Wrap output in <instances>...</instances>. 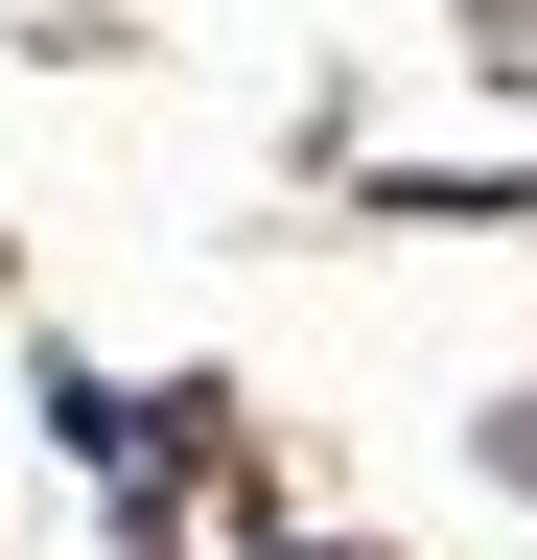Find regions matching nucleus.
I'll list each match as a JSON object with an SVG mask.
<instances>
[{"label":"nucleus","mask_w":537,"mask_h":560,"mask_svg":"<svg viewBox=\"0 0 537 560\" xmlns=\"http://www.w3.org/2000/svg\"><path fill=\"white\" fill-rule=\"evenodd\" d=\"M514 467H537V420H514Z\"/></svg>","instance_id":"nucleus-1"}]
</instances>
